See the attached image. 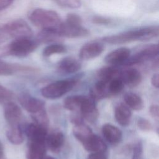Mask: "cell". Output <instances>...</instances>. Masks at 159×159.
Here are the masks:
<instances>
[{"label": "cell", "instance_id": "obj_1", "mask_svg": "<svg viewBox=\"0 0 159 159\" xmlns=\"http://www.w3.org/2000/svg\"><path fill=\"white\" fill-rule=\"evenodd\" d=\"M158 25H150L135 28L101 39V42L109 44H123L135 41H147L158 37Z\"/></svg>", "mask_w": 159, "mask_h": 159}, {"label": "cell", "instance_id": "obj_2", "mask_svg": "<svg viewBox=\"0 0 159 159\" xmlns=\"http://www.w3.org/2000/svg\"><path fill=\"white\" fill-rule=\"evenodd\" d=\"M30 22L41 29L58 30L62 21L54 11L37 8L33 10L29 16Z\"/></svg>", "mask_w": 159, "mask_h": 159}, {"label": "cell", "instance_id": "obj_3", "mask_svg": "<svg viewBox=\"0 0 159 159\" xmlns=\"http://www.w3.org/2000/svg\"><path fill=\"white\" fill-rule=\"evenodd\" d=\"M77 81L76 78L57 81L43 88L41 90L42 95L45 98L50 99L58 98L71 91Z\"/></svg>", "mask_w": 159, "mask_h": 159}, {"label": "cell", "instance_id": "obj_4", "mask_svg": "<svg viewBox=\"0 0 159 159\" xmlns=\"http://www.w3.org/2000/svg\"><path fill=\"white\" fill-rule=\"evenodd\" d=\"M38 42L32 37L15 39L8 45L7 53L17 57H24L33 52L38 47Z\"/></svg>", "mask_w": 159, "mask_h": 159}, {"label": "cell", "instance_id": "obj_5", "mask_svg": "<svg viewBox=\"0 0 159 159\" xmlns=\"http://www.w3.org/2000/svg\"><path fill=\"white\" fill-rule=\"evenodd\" d=\"M158 44L151 43L140 45L134 50L132 55H130L124 65L131 66L154 59L158 56Z\"/></svg>", "mask_w": 159, "mask_h": 159}, {"label": "cell", "instance_id": "obj_6", "mask_svg": "<svg viewBox=\"0 0 159 159\" xmlns=\"http://www.w3.org/2000/svg\"><path fill=\"white\" fill-rule=\"evenodd\" d=\"M1 30L15 39L32 37L33 32L29 24L23 19H16L4 24Z\"/></svg>", "mask_w": 159, "mask_h": 159}, {"label": "cell", "instance_id": "obj_7", "mask_svg": "<svg viewBox=\"0 0 159 159\" xmlns=\"http://www.w3.org/2000/svg\"><path fill=\"white\" fill-rule=\"evenodd\" d=\"M104 50L102 42L93 41L85 43L80 49L79 57L81 60H88L100 55Z\"/></svg>", "mask_w": 159, "mask_h": 159}, {"label": "cell", "instance_id": "obj_8", "mask_svg": "<svg viewBox=\"0 0 159 159\" xmlns=\"http://www.w3.org/2000/svg\"><path fill=\"white\" fill-rule=\"evenodd\" d=\"M60 37L66 38H80L89 35L88 30L81 25H70L62 22L60 28L58 30Z\"/></svg>", "mask_w": 159, "mask_h": 159}, {"label": "cell", "instance_id": "obj_9", "mask_svg": "<svg viewBox=\"0 0 159 159\" xmlns=\"http://www.w3.org/2000/svg\"><path fill=\"white\" fill-rule=\"evenodd\" d=\"M131 53L130 50L127 47H120L109 53L105 57L104 61L111 66H119L125 63Z\"/></svg>", "mask_w": 159, "mask_h": 159}, {"label": "cell", "instance_id": "obj_10", "mask_svg": "<svg viewBox=\"0 0 159 159\" xmlns=\"http://www.w3.org/2000/svg\"><path fill=\"white\" fill-rule=\"evenodd\" d=\"M18 100L21 106L27 112L32 114L35 113L43 109L45 105L43 101L31 96L26 93L20 94Z\"/></svg>", "mask_w": 159, "mask_h": 159}, {"label": "cell", "instance_id": "obj_11", "mask_svg": "<svg viewBox=\"0 0 159 159\" xmlns=\"http://www.w3.org/2000/svg\"><path fill=\"white\" fill-rule=\"evenodd\" d=\"M4 116L9 126L19 125L22 117V111L17 104L11 101L5 103Z\"/></svg>", "mask_w": 159, "mask_h": 159}, {"label": "cell", "instance_id": "obj_12", "mask_svg": "<svg viewBox=\"0 0 159 159\" xmlns=\"http://www.w3.org/2000/svg\"><path fill=\"white\" fill-rule=\"evenodd\" d=\"M120 78L124 84L131 88L138 86L142 81L141 73L139 70L134 68H127L122 71H120Z\"/></svg>", "mask_w": 159, "mask_h": 159}, {"label": "cell", "instance_id": "obj_13", "mask_svg": "<svg viewBox=\"0 0 159 159\" xmlns=\"http://www.w3.org/2000/svg\"><path fill=\"white\" fill-rule=\"evenodd\" d=\"M26 134L30 142H45L47 135V128L37 125L36 124H30L26 128Z\"/></svg>", "mask_w": 159, "mask_h": 159}, {"label": "cell", "instance_id": "obj_14", "mask_svg": "<svg viewBox=\"0 0 159 159\" xmlns=\"http://www.w3.org/2000/svg\"><path fill=\"white\" fill-rule=\"evenodd\" d=\"M84 148L90 152H105L106 145L102 139L99 136L92 134L82 143Z\"/></svg>", "mask_w": 159, "mask_h": 159}, {"label": "cell", "instance_id": "obj_15", "mask_svg": "<svg viewBox=\"0 0 159 159\" xmlns=\"http://www.w3.org/2000/svg\"><path fill=\"white\" fill-rule=\"evenodd\" d=\"M64 143V135L60 131H54L47 135L45 144L53 152H60Z\"/></svg>", "mask_w": 159, "mask_h": 159}, {"label": "cell", "instance_id": "obj_16", "mask_svg": "<svg viewBox=\"0 0 159 159\" xmlns=\"http://www.w3.org/2000/svg\"><path fill=\"white\" fill-rule=\"evenodd\" d=\"M81 67L80 62L71 57L63 58L59 61L57 66L58 71L65 73H73L78 71Z\"/></svg>", "mask_w": 159, "mask_h": 159}, {"label": "cell", "instance_id": "obj_17", "mask_svg": "<svg viewBox=\"0 0 159 159\" xmlns=\"http://www.w3.org/2000/svg\"><path fill=\"white\" fill-rule=\"evenodd\" d=\"M102 132L106 140L111 144H116L122 139L120 130L112 124H104L102 128Z\"/></svg>", "mask_w": 159, "mask_h": 159}, {"label": "cell", "instance_id": "obj_18", "mask_svg": "<svg viewBox=\"0 0 159 159\" xmlns=\"http://www.w3.org/2000/svg\"><path fill=\"white\" fill-rule=\"evenodd\" d=\"M87 96H71L64 99L63 106L67 110L73 112H80L83 104L86 100Z\"/></svg>", "mask_w": 159, "mask_h": 159}, {"label": "cell", "instance_id": "obj_19", "mask_svg": "<svg viewBox=\"0 0 159 159\" xmlns=\"http://www.w3.org/2000/svg\"><path fill=\"white\" fill-rule=\"evenodd\" d=\"M115 118L122 126H127L130 122L132 113L128 107L123 104H119L115 107Z\"/></svg>", "mask_w": 159, "mask_h": 159}, {"label": "cell", "instance_id": "obj_20", "mask_svg": "<svg viewBox=\"0 0 159 159\" xmlns=\"http://www.w3.org/2000/svg\"><path fill=\"white\" fill-rule=\"evenodd\" d=\"M61 37L57 30L41 29L38 33L36 40L40 43H48L57 42Z\"/></svg>", "mask_w": 159, "mask_h": 159}, {"label": "cell", "instance_id": "obj_21", "mask_svg": "<svg viewBox=\"0 0 159 159\" xmlns=\"http://www.w3.org/2000/svg\"><path fill=\"white\" fill-rule=\"evenodd\" d=\"M120 71L114 66H105L100 68L97 72L99 81L108 83L112 79L120 76Z\"/></svg>", "mask_w": 159, "mask_h": 159}, {"label": "cell", "instance_id": "obj_22", "mask_svg": "<svg viewBox=\"0 0 159 159\" xmlns=\"http://www.w3.org/2000/svg\"><path fill=\"white\" fill-rule=\"evenodd\" d=\"M34 69L16 64L7 63L0 59V76L11 75L19 71H33Z\"/></svg>", "mask_w": 159, "mask_h": 159}, {"label": "cell", "instance_id": "obj_23", "mask_svg": "<svg viewBox=\"0 0 159 159\" xmlns=\"http://www.w3.org/2000/svg\"><path fill=\"white\" fill-rule=\"evenodd\" d=\"M8 140L14 145H20L24 142V135L19 125H11L6 132Z\"/></svg>", "mask_w": 159, "mask_h": 159}, {"label": "cell", "instance_id": "obj_24", "mask_svg": "<svg viewBox=\"0 0 159 159\" xmlns=\"http://www.w3.org/2000/svg\"><path fill=\"white\" fill-rule=\"evenodd\" d=\"M109 95L107 83L99 80L92 88L90 93V96L94 101L102 99Z\"/></svg>", "mask_w": 159, "mask_h": 159}, {"label": "cell", "instance_id": "obj_25", "mask_svg": "<svg viewBox=\"0 0 159 159\" xmlns=\"http://www.w3.org/2000/svg\"><path fill=\"white\" fill-rule=\"evenodd\" d=\"M124 98L125 104L130 108L135 111H140L143 108V101L137 94L129 92L125 94Z\"/></svg>", "mask_w": 159, "mask_h": 159}, {"label": "cell", "instance_id": "obj_26", "mask_svg": "<svg viewBox=\"0 0 159 159\" xmlns=\"http://www.w3.org/2000/svg\"><path fill=\"white\" fill-rule=\"evenodd\" d=\"M73 133L75 137L81 143L93 134L91 129L84 123L75 125Z\"/></svg>", "mask_w": 159, "mask_h": 159}, {"label": "cell", "instance_id": "obj_27", "mask_svg": "<svg viewBox=\"0 0 159 159\" xmlns=\"http://www.w3.org/2000/svg\"><path fill=\"white\" fill-rule=\"evenodd\" d=\"M66 51L65 45L60 43H53L47 45L43 50L42 54L45 57H49L54 54L62 53Z\"/></svg>", "mask_w": 159, "mask_h": 159}, {"label": "cell", "instance_id": "obj_28", "mask_svg": "<svg viewBox=\"0 0 159 159\" xmlns=\"http://www.w3.org/2000/svg\"><path fill=\"white\" fill-rule=\"evenodd\" d=\"M124 84L120 78V76L112 79L107 83V90L109 94H117L124 88Z\"/></svg>", "mask_w": 159, "mask_h": 159}, {"label": "cell", "instance_id": "obj_29", "mask_svg": "<svg viewBox=\"0 0 159 159\" xmlns=\"http://www.w3.org/2000/svg\"><path fill=\"white\" fill-rule=\"evenodd\" d=\"M32 119L37 125L47 128L48 125V118L47 114L44 109L32 114Z\"/></svg>", "mask_w": 159, "mask_h": 159}, {"label": "cell", "instance_id": "obj_30", "mask_svg": "<svg viewBox=\"0 0 159 159\" xmlns=\"http://www.w3.org/2000/svg\"><path fill=\"white\" fill-rule=\"evenodd\" d=\"M13 96L14 94L11 90L0 84V102L5 104L11 101Z\"/></svg>", "mask_w": 159, "mask_h": 159}, {"label": "cell", "instance_id": "obj_31", "mask_svg": "<svg viewBox=\"0 0 159 159\" xmlns=\"http://www.w3.org/2000/svg\"><path fill=\"white\" fill-rule=\"evenodd\" d=\"M61 6L77 9L81 6V0H55Z\"/></svg>", "mask_w": 159, "mask_h": 159}, {"label": "cell", "instance_id": "obj_32", "mask_svg": "<svg viewBox=\"0 0 159 159\" xmlns=\"http://www.w3.org/2000/svg\"><path fill=\"white\" fill-rule=\"evenodd\" d=\"M65 22L68 24H70V25H82V19L77 14L70 13V14H67Z\"/></svg>", "mask_w": 159, "mask_h": 159}, {"label": "cell", "instance_id": "obj_33", "mask_svg": "<svg viewBox=\"0 0 159 159\" xmlns=\"http://www.w3.org/2000/svg\"><path fill=\"white\" fill-rule=\"evenodd\" d=\"M138 127L143 131H148L152 129L151 123L147 119L143 118H139L137 121Z\"/></svg>", "mask_w": 159, "mask_h": 159}, {"label": "cell", "instance_id": "obj_34", "mask_svg": "<svg viewBox=\"0 0 159 159\" xmlns=\"http://www.w3.org/2000/svg\"><path fill=\"white\" fill-rule=\"evenodd\" d=\"M142 144L140 142H139L134 147L132 159H142Z\"/></svg>", "mask_w": 159, "mask_h": 159}, {"label": "cell", "instance_id": "obj_35", "mask_svg": "<svg viewBox=\"0 0 159 159\" xmlns=\"http://www.w3.org/2000/svg\"><path fill=\"white\" fill-rule=\"evenodd\" d=\"M91 20L93 23L98 25H108L110 24L112 22V20L109 18L99 16H93Z\"/></svg>", "mask_w": 159, "mask_h": 159}, {"label": "cell", "instance_id": "obj_36", "mask_svg": "<svg viewBox=\"0 0 159 159\" xmlns=\"http://www.w3.org/2000/svg\"><path fill=\"white\" fill-rule=\"evenodd\" d=\"M88 159H107L105 152H91L88 157Z\"/></svg>", "mask_w": 159, "mask_h": 159}, {"label": "cell", "instance_id": "obj_37", "mask_svg": "<svg viewBox=\"0 0 159 159\" xmlns=\"http://www.w3.org/2000/svg\"><path fill=\"white\" fill-rule=\"evenodd\" d=\"M150 113L153 117H158L159 115V108L158 106L154 104L150 107Z\"/></svg>", "mask_w": 159, "mask_h": 159}, {"label": "cell", "instance_id": "obj_38", "mask_svg": "<svg viewBox=\"0 0 159 159\" xmlns=\"http://www.w3.org/2000/svg\"><path fill=\"white\" fill-rule=\"evenodd\" d=\"M14 0H0V11L6 9L13 2Z\"/></svg>", "mask_w": 159, "mask_h": 159}, {"label": "cell", "instance_id": "obj_39", "mask_svg": "<svg viewBox=\"0 0 159 159\" xmlns=\"http://www.w3.org/2000/svg\"><path fill=\"white\" fill-rule=\"evenodd\" d=\"M151 83L153 86L156 88H158L159 86V75L158 73H155L152 76L151 79Z\"/></svg>", "mask_w": 159, "mask_h": 159}, {"label": "cell", "instance_id": "obj_40", "mask_svg": "<svg viewBox=\"0 0 159 159\" xmlns=\"http://www.w3.org/2000/svg\"><path fill=\"white\" fill-rule=\"evenodd\" d=\"M0 159H7L6 157V155L4 153V151H3V149H2V145L1 143H0Z\"/></svg>", "mask_w": 159, "mask_h": 159}, {"label": "cell", "instance_id": "obj_41", "mask_svg": "<svg viewBox=\"0 0 159 159\" xmlns=\"http://www.w3.org/2000/svg\"><path fill=\"white\" fill-rule=\"evenodd\" d=\"M43 159H55V158L52 157H45Z\"/></svg>", "mask_w": 159, "mask_h": 159}]
</instances>
